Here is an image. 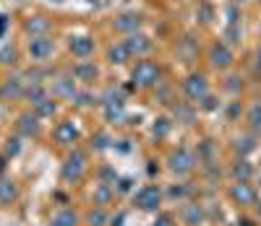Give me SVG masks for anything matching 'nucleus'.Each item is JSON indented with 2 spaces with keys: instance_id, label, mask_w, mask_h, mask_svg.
Returning <instances> with one entry per match:
<instances>
[{
  "instance_id": "f257e3e1",
  "label": "nucleus",
  "mask_w": 261,
  "mask_h": 226,
  "mask_svg": "<svg viewBox=\"0 0 261 226\" xmlns=\"http://www.w3.org/2000/svg\"><path fill=\"white\" fill-rule=\"evenodd\" d=\"M92 172V151L86 146H76L65 151L63 164H60V182L65 187H79Z\"/></svg>"
},
{
  "instance_id": "f03ea898",
  "label": "nucleus",
  "mask_w": 261,
  "mask_h": 226,
  "mask_svg": "<svg viewBox=\"0 0 261 226\" xmlns=\"http://www.w3.org/2000/svg\"><path fill=\"white\" fill-rule=\"evenodd\" d=\"M196 167H199V156H196V151L188 148V146H172L165 153V169L178 179L191 177L196 172Z\"/></svg>"
},
{
  "instance_id": "7ed1b4c3",
  "label": "nucleus",
  "mask_w": 261,
  "mask_h": 226,
  "mask_svg": "<svg viewBox=\"0 0 261 226\" xmlns=\"http://www.w3.org/2000/svg\"><path fill=\"white\" fill-rule=\"evenodd\" d=\"M130 206L139 213H157L165 206V187L157 182H146L130 192Z\"/></svg>"
},
{
  "instance_id": "20e7f679",
  "label": "nucleus",
  "mask_w": 261,
  "mask_h": 226,
  "mask_svg": "<svg viewBox=\"0 0 261 226\" xmlns=\"http://www.w3.org/2000/svg\"><path fill=\"white\" fill-rule=\"evenodd\" d=\"M81 138H84V133H81V127L73 117H58L53 130H50V141L58 148H65V151L81 146Z\"/></svg>"
},
{
  "instance_id": "39448f33",
  "label": "nucleus",
  "mask_w": 261,
  "mask_h": 226,
  "mask_svg": "<svg viewBox=\"0 0 261 226\" xmlns=\"http://www.w3.org/2000/svg\"><path fill=\"white\" fill-rule=\"evenodd\" d=\"M42 130H45V120H42L32 107H24L21 112H16L13 117V133L24 141H37Z\"/></svg>"
},
{
  "instance_id": "423d86ee",
  "label": "nucleus",
  "mask_w": 261,
  "mask_h": 226,
  "mask_svg": "<svg viewBox=\"0 0 261 226\" xmlns=\"http://www.w3.org/2000/svg\"><path fill=\"white\" fill-rule=\"evenodd\" d=\"M162 81V68L154 60H136L134 68H130V86L134 88H154Z\"/></svg>"
},
{
  "instance_id": "0eeeda50",
  "label": "nucleus",
  "mask_w": 261,
  "mask_h": 226,
  "mask_svg": "<svg viewBox=\"0 0 261 226\" xmlns=\"http://www.w3.org/2000/svg\"><path fill=\"white\" fill-rule=\"evenodd\" d=\"M180 91H183V96H186L188 102L199 104V102L212 91V88H209V78H206V73H201V71L188 73V76L183 78V83H180Z\"/></svg>"
},
{
  "instance_id": "6e6552de",
  "label": "nucleus",
  "mask_w": 261,
  "mask_h": 226,
  "mask_svg": "<svg viewBox=\"0 0 261 226\" xmlns=\"http://www.w3.org/2000/svg\"><path fill=\"white\" fill-rule=\"evenodd\" d=\"M227 198H230V203H232L235 208L246 211V208H253L256 203H258V190L251 182H232L227 187Z\"/></svg>"
},
{
  "instance_id": "1a4fd4ad",
  "label": "nucleus",
  "mask_w": 261,
  "mask_h": 226,
  "mask_svg": "<svg viewBox=\"0 0 261 226\" xmlns=\"http://www.w3.org/2000/svg\"><path fill=\"white\" fill-rule=\"evenodd\" d=\"M68 73L73 76V81H76L81 88H92V86L102 78V71H99V65H97L94 60H76V62L71 65Z\"/></svg>"
},
{
  "instance_id": "9d476101",
  "label": "nucleus",
  "mask_w": 261,
  "mask_h": 226,
  "mask_svg": "<svg viewBox=\"0 0 261 226\" xmlns=\"http://www.w3.org/2000/svg\"><path fill=\"white\" fill-rule=\"evenodd\" d=\"M27 52H29V60L34 65H45L53 57V52H55V39L50 34H45V37H29Z\"/></svg>"
},
{
  "instance_id": "9b49d317",
  "label": "nucleus",
  "mask_w": 261,
  "mask_h": 226,
  "mask_svg": "<svg viewBox=\"0 0 261 226\" xmlns=\"http://www.w3.org/2000/svg\"><path fill=\"white\" fill-rule=\"evenodd\" d=\"M178 221H180V226H204V223L209 221L206 206H201L199 200H186V203H180Z\"/></svg>"
},
{
  "instance_id": "f8f14e48",
  "label": "nucleus",
  "mask_w": 261,
  "mask_h": 226,
  "mask_svg": "<svg viewBox=\"0 0 261 226\" xmlns=\"http://www.w3.org/2000/svg\"><path fill=\"white\" fill-rule=\"evenodd\" d=\"M27 78L24 73H8L3 81H0V88H3V102H24L27 94Z\"/></svg>"
},
{
  "instance_id": "ddd939ff",
  "label": "nucleus",
  "mask_w": 261,
  "mask_h": 226,
  "mask_svg": "<svg viewBox=\"0 0 261 226\" xmlns=\"http://www.w3.org/2000/svg\"><path fill=\"white\" fill-rule=\"evenodd\" d=\"M118 190L115 185H107V182H94L92 185V192H89V206H97V208H107L110 211L115 203H118Z\"/></svg>"
},
{
  "instance_id": "4468645a",
  "label": "nucleus",
  "mask_w": 261,
  "mask_h": 226,
  "mask_svg": "<svg viewBox=\"0 0 261 226\" xmlns=\"http://www.w3.org/2000/svg\"><path fill=\"white\" fill-rule=\"evenodd\" d=\"M47 226H84V211L76 206H60L50 213Z\"/></svg>"
},
{
  "instance_id": "2eb2a0df",
  "label": "nucleus",
  "mask_w": 261,
  "mask_h": 226,
  "mask_svg": "<svg viewBox=\"0 0 261 226\" xmlns=\"http://www.w3.org/2000/svg\"><path fill=\"white\" fill-rule=\"evenodd\" d=\"M97 50V42L92 34H71L68 37V52L76 60H89Z\"/></svg>"
},
{
  "instance_id": "dca6fc26",
  "label": "nucleus",
  "mask_w": 261,
  "mask_h": 226,
  "mask_svg": "<svg viewBox=\"0 0 261 226\" xmlns=\"http://www.w3.org/2000/svg\"><path fill=\"white\" fill-rule=\"evenodd\" d=\"M79 88H81V86L73 81L71 73H68V76H55V78L50 81V94H53L58 102H73V96H76Z\"/></svg>"
},
{
  "instance_id": "f3484780",
  "label": "nucleus",
  "mask_w": 261,
  "mask_h": 226,
  "mask_svg": "<svg viewBox=\"0 0 261 226\" xmlns=\"http://www.w3.org/2000/svg\"><path fill=\"white\" fill-rule=\"evenodd\" d=\"M123 44H125V50H128V55H130V60H144V57H149V52L154 50V42H151L146 34H141V31H136V34H128L125 39H123Z\"/></svg>"
},
{
  "instance_id": "a211bd4d",
  "label": "nucleus",
  "mask_w": 261,
  "mask_h": 226,
  "mask_svg": "<svg viewBox=\"0 0 261 226\" xmlns=\"http://www.w3.org/2000/svg\"><path fill=\"white\" fill-rule=\"evenodd\" d=\"M170 120L172 122H178V125H193L196 122V107L193 102H188V99H175L170 107Z\"/></svg>"
},
{
  "instance_id": "6ab92c4d",
  "label": "nucleus",
  "mask_w": 261,
  "mask_h": 226,
  "mask_svg": "<svg viewBox=\"0 0 261 226\" xmlns=\"http://www.w3.org/2000/svg\"><path fill=\"white\" fill-rule=\"evenodd\" d=\"M206 60H209L212 68H217V71H225V68L232 65L235 57H232V50H230L227 42H214L209 47V52H206Z\"/></svg>"
},
{
  "instance_id": "aec40b11",
  "label": "nucleus",
  "mask_w": 261,
  "mask_h": 226,
  "mask_svg": "<svg viewBox=\"0 0 261 226\" xmlns=\"http://www.w3.org/2000/svg\"><path fill=\"white\" fill-rule=\"evenodd\" d=\"M232 151H235V156H241V159H248L253 151H258V133L246 130L241 135H235L232 138Z\"/></svg>"
},
{
  "instance_id": "412c9836",
  "label": "nucleus",
  "mask_w": 261,
  "mask_h": 226,
  "mask_svg": "<svg viewBox=\"0 0 261 226\" xmlns=\"http://www.w3.org/2000/svg\"><path fill=\"white\" fill-rule=\"evenodd\" d=\"M21 198V185L16 182L13 177H0V208H11L16 206Z\"/></svg>"
},
{
  "instance_id": "4be33fe9",
  "label": "nucleus",
  "mask_w": 261,
  "mask_h": 226,
  "mask_svg": "<svg viewBox=\"0 0 261 226\" xmlns=\"http://www.w3.org/2000/svg\"><path fill=\"white\" fill-rule=\"evenodd\" d=\"M141 26H144V16L136 13V11H125V13L115 16V31H120L125 37L128 34H136Z\"/></svg>"
},
{
  "instance_id": "5701e85b",
  "label": "nucleus",
  "mask_w": 261,
  "mask_h": 226,
  "mask_svg": "<svg viewBox=\"0 0 261 226\" xmlns=\"http://www.w3.org/2000/svg\"><path fill=\"white\" fill-rule=\"evenodd\" d=\"M99 109H102V120H105L107 125H120V122L128 120V107H125V102H105Z\"/></svg>"
},
{
  "instance_id": "b1692460",
  "label": "nucleus",
  "mask_w": 261,
  "mask_h": 226,
  "mask_svg": "<svg viewBox=\"0 0 261 226\" xmlns=\"http://www.w3.org/2000/svg\"><path fill=\"white\" fill-rule=\"evenodd\" d=\"M113 143H115V135L107 130V127H97L92 135H89V148L92 153H105V151H110L113 148Z\"/></svg>"
},
{
  "instance_id": "393cba45",
  "label": "nucleus",
  "mask_w": 261,
  "mask_h": 226,
  "mask_svg": "<svg viewBox=\"0 0 261 226\" xmlns=\"http://www.w3.org/2000/svg\"><path fill=\"white\" fill-rule=\"evenodd\" d=\"M230 177H232V182H251V179L256 177V167L248 162V159H241V156H238V159L230 164Z\"/></svg>"
},
{
  "instance_id": "a878e982",
  "label": "nucleus",
  "mask_w": 261,
  "mask_h": 226,
  "mask_svg": "<svg viewBox=\"0 0 261 226\" xmlns=\"http://www.w3.org/2000/svg\"><path fill=\"white\" fill-rule=\"evenodd\" d=\"M24 31L29 34V37H45V34H50L53 31V21L47 18V16H29L27 21H24Z\"/></svg>"
},
{
  "instance_id": "bb28decb",
  "label": "nucleus",
  "mask_w": 261,
  "mask_h": 226,
  "mask_svg": "<svg viewBox=\"0 0 261 226\" xmlns=\"http://www.w3.org/2000/svg\"><path fill=\"white\" fill-rule=\"evenodd\" d=\"M53 94H50V86L47 83H29L27 86V94H24V102H27V107H37V104H42L45 99H50Z\"/></svg>"
},
{
  "instance_id": "cd10ccee",
  "label": "nucleus",
  "mask_w": 261,
  "mask_h": 226,
  "mask_svg": "<svg viewBox=\"0 0 261 226\" xmlns=\"http://www.w3.org/2000/svg\"><path fill=\"white\" fill-rule=\"evenodd\" d=\"M105 57H107V62H110V65H115V68H120V65H128V60H130V55H128V50H125L123 39H120V42H110V44H107Z\"/></svg>"
},
{
  "instance_id": "c85d7f7f",
  "label": "nucleus",
  "mask_w": 261,
  "mask_h": 226,
  "mask_svg": "<svg viewBox=\"0 0 261 226\" xmlns=\"http://www.w3.org/2000/svg\"><path fill=\"white\" fill-rule=\"evenodd\" d=\"M172 127H175V122L170 120V115H160V117H154V120H151V138H154L157 143L167 141V138H170V133H172Z\"/></svg>"
},
{
  "instance_id": "c756f323",
  "label": "nucleus",
  "mask_w": 261,
  "mask_h": 226,
  "mask_svg": "<svg viewBox=\"0 0 261 226\" xmlns=\"http://www.w3.org/2000/svg\"><path fill=\"white\" fill-rule=\"evenodd\" d=\"M110 213L107 208H97V206H89L84 211V226H110Z\"/></svg>"
},
{
  "instance_id": "7c9ffc66",
  "label": "nucleus",
  "mask_w": 261,
  "mask_h": 226,
  "mask_svg": "<svg viewBox=\"0 0 261 226\" xmlns=\"http://www.w3.org/2000/svg\"><path fill=\"white\" fill-rule=\"evenodd\" d=\"M71 104L79 107V109H92V107H102V99H99V94L92 91V88H79Z\"/></svg>"
},
{
  "instance_id": "2f4dec72",
  "label": "nucleus",
  "mask_w": 261,
  "mask_h": 226,
  "mask_svg": "<svg viewBox=\"0 0 261 226\" xmlns=\"http://www.w3.org/2000/svg\"><path fill=\"white\" fill-rule=\"evenodd\" d=\"M0 151H3V153L8 156V159L13 162V159H16V156H18L21 151H24V138H18V135H16V133H11V135H6V138H3V143H0Z\"/></svg>"
},
{
  "instance_id": "473e14b6",
  "label": "nucleus",
  "mask_w": 261,
  "mask_h": 226,
  "mask_svg": "<svg viewBox=\"0 0 261 226\" xmlns=\"http://www.w3.org/2000/svg\"><path fill=\"white\" fill-rule=\"evenodd\" d=\"M191 192H193L191 182H175V185H170V187L165 190V200H178V203H186V200H191Z\"/></svg>"
},
{
  "instance_id": "72a5a7b5",
  "label": "nucleus",
  "mask_w": 261,
  "mask_h": 226,
  "mask_svg": "<svg viewBox=\"0 0 261 226\" xmlns=\"http://www.w3.org/2000/svg\"><path fill=\"white\" fill-rule=\"evenodd\" d=\"M34 112H37L42 120H53V117H58V112H60V102L55 96H50V99H45L42 104H37Z\"/></svg>"
},
{
  "instance_id": "f704fd0d",
  "label": "nucleus",
  "mask_w": 261,
  "mask_h": 226,
  "mask_svg": "<svg viewBox=\"0 0 261 226\" xmlns=\"http://www.w3.org/2000/svg\"><path fill=\"white\" fill-rule=\"evenodd\" d=\"M118 172L110 167V164H99L97 172H94V182H107V185H115L118 182Z\"/></svg>"
},
{
  "instance_id": "c9c22d12",
  "label": "nucleus",
  "mask_w": 261,
  "mask_h": 226,
  "mask_svg": "<svg viewBox=\"0 0 261 226\" xmlns=\"http://www.w3.org/2000/svg\"><path fill=\"white\" fill-rule=\"evenodd\" d=\"M246 122H248V130L253 133H261V102H253L246 112Z\"/></svg>"
},
{
  "instance_id": "e433bc0d",
  "label": "nucleus",
  "mask_w": 261,
  "mask_h": 226,
  "mask_svg": "<svg viewBox=\"0 0 261 226\" xmlns=\"http://www.w3.org/2000/svg\"><path fill=\"white\" fill-rule=\"evenodd\" d=\"M178 213H172V211H157L154 213V221H151V226H178Z\"/></svg>"
},
{
  "instance_id": "4c0bfd02",
  "label": "nucleus",
  "mask_w": 261,
  "mask_h": 226,
  "mask_svg": "<svg viewBox=\"0 0 261 226\" xmlns=\"http://www.w3.org/2000/svg\"><path fill=\"white\" fill-rule=\"evenodd\" d=\"M196 107H199L201 112H217V109H220L222 104H220V96H214V94L209 91V94H206V96H204L199 104H196Z\"/></svg>"
},
{
  "instance_id": "58836bf2",
  "label": "nucleus",
  "mask_w": 261,
  "mask_h": 226,
  "mask_svg": "<svg viewBox=\"0 0 261 226\" xmlns=\"http://www.w3.org/2000/svg\"><path fill=\"white\" fill-rule=\"evenodd\" d=\"M0 62H3V65H13L16 62V50L13 47H3V50H0Z\"/></svg>"
},
{
  "instance_id": "ea45409f",
  "label": "nucleus",
  "mask_w": 261,
  "mask_h": 226,
  "mask_svg": "<svg viewBox=\"0 0 261 226\" xmlns=\"http://www.w3.org/2000/svg\"><path fill=\"white\" fill-rule=\"evenodd\" d=\"M130 185H134V179H130V177H118V182H115L118 195H125V192L130 190Z\"/></svg>"
},
{
  "instance_id": "a19ab883",
  "label": "nucleus",
  "mask_w": 261,
  "mask_h": 226,
  "mask_svg": "<svg viewBox=\"0 0 261 226\" xmlns=\"http://www.w3.org/2000/svg\"><path fill=\"white\" fill-rule=\"evenodd\" d=\"M238 81H241V78H227V83H225V88H227V91L230 94H238V91H241V88H243V83H238Z\"/></svg>"
},
{
  "instance_id": "79ce46f5",
  "label": "nucleus",
  "mask_w": 261,
  "mask_h": 226,
  "mask_svg": "<svg viewBox=\"0 0 261 226\" xmlns=\"http://www.w3.org/2000/svg\"><path fill=\"white\" fill-rule=\"evenodd\" d=\"M8 167H11V159H8L3 151H0V177H6V174H8Z\"/></svg>"
},
{
  "instance_id": "37998d69",
  "label": "nucleus",
  "mask_w": 261,
  "mask_h": 226,
  "mask_svg": "<svg viewBox=\"0 0 261 226\" xmlns=\"http://www.w3.org/2000/svg\"><path fill=\"white\" fill-rule=\"evenodd\" d=\"M227 115H230V120H235L238 115H241V104L232 102V104H230V109H227Z\"/></svg>"
},
{
  "instance_id": "c03bdc74",
  "label": "nucleus",
  "mask_w": 261,
  "mask_h": 226,
  "mask_svg": "<svg viewBox=\"0 0 261 226\" xmlns=\"http://www.w3.org/2000/svg\"><path fill=\"white\" fill-rule=\"evenodd\" d=\"M256 65H258V71H261V44H258V50H256Z\"/></svg>"
},
{
  "instance_id": "a18cd8bd",
  "label": "nucleus",
  "mask_w": 261,
  "mask_h": 226,
  "mask_svg": "<svg viewBox=\"0 0 261 226\" xmlns=\"http://www.w3.org/2000/svg\"><path fill=\"white\" fill-rule=\"evenodd\" d=\"M253 208H256V216L261 218V198H258V203H256V206H253Z\"/></svg>"
},
{
  "instance_id": "49530a36",
  "label": "nucleus",
  "mask_w": 261,
  "mask_h": 226,
  "mask_svg": "<svg viewBox=\"0 0 261 226\" xmlns=\"http://www.w3.org/2000/svg\"><path fill=\"white\" fill-rule=\"evenodd\" d=\"M256 190H258V192H261V172H258V174H256Z\"/></svg>"
},
{
  "instance_id": "de8ad7c7",
  "label": "nucleus",
  "mask_w": 261,
  "mask_h": 226,
  "mask_svg": "<svg viewBox=\"0 0 261 226\" xmlns=\"http://www.w3.org/2000/svg\"><path fill=\"white\" fill-rule=\"evenodd\" d=\"M0 102H3V88H0Z\"/></svg>"
},
{
  "instance_id": "09e8293b",
  "label": "nucleus",
  "mask_w": 261,
  "mask_h": 226,
  "mask_svg": "<svg viewBox=\"0 0 261 226\" xmlns=\"http://www.w3.org/2000/svg\"><path fill=\"white\" fill-rule=\"evenodd\" d=\"M227 226H230V223H227Z\"/></svg>"
}]
</instances>
